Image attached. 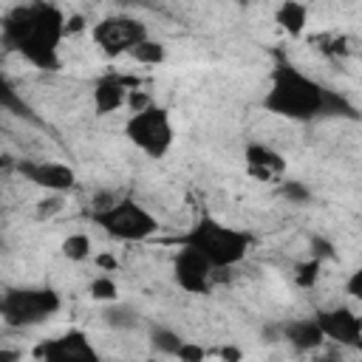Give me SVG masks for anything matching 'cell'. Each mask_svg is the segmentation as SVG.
Masks as SVG:
<instances>
[{"label":"cell","instance_id":"1","mask_svg":"<svg viewBox=\"0 0 362 362\" xmlns=\"http://www.w3.org/2000/svg\"><path fill=\"white\" fill-rule=\"evenodd\" d=\"M0 40L8 51H17L34 68H59V42L65 37V14L54 3L14 6L0 23Z\"/></svg>","mask_w":362,"mask_h":362},{"label":"cell","instance_id":"2","mask_svg":"<svg viewBox=\"0 0 362 362\" xmlns=\"http://www.w3.org/2000/svg\"><path fill=\"white\" fill-rule=\"evenodd\" d=\"M263 107L283 119H294V122H308L317 116H331V113L348 110L342 96L322 88L314 76L303 74L300 68H294L288 62H280L272 71V82L263 96Z\"/></svg>","mask_w":362,"mask_h":362},{"label":"cell","instance_id":"3","mask_svg":"<svg viewBox=\"0 0 362 362\" xmlns=\"http://www.w3.org/2000/svg\"><path fill=\"white\" fill-rule=\"evenodd\" d=\"M181 246L201 255L212 269H232L249 255L252 235L212 215H204L181 235Z\"/></svg>","mask_w":362,"mask_h":362},{"label":"cell","instance_id":"4","mask_svg":"<svg viewBox=\"0 0 362 362\" xmlns=\"http://www.w3.org/2000/svg\"><path fill=\"white\" fill-rule=\"evenodd\" d=\"M90 221L96 226H102L105 235H110L116 240H124V243L147 240L161 229L158 218L144 204H139L133 195H122L113 206L90 212Z\"/></svg>","mask_w":362,"mask_h":362},{"label":"cell","instance_id":"5","mask_svg":"<svg viewBox=\"0 0 362 362\" xmlns=\"http://www.w3.org/2000/svg\"><path fill=\"white\" fill-rule=\"evenodd\" d=\"M62 308V297L48 286H23V288H6L0 320L8 328H34L48 322Z\"/></svg>","mask_w":362,"mask_h":362},{"label":"cell","instance_id":"6","mask_svg":"<svg viewBox=\"0 0 362 362\" xmlns=\"http://www.w3.org/2000/svg\"><path fill=\"white\" fill-rule=\"evenodd\" d=\"M124 136L130 144H136L150 158H164L167 150L175 141V127L170 119V110L161 105H150L141 113H130L124 122Z\"/></svg>","mask_w":362,"mask_h":362},{"label":"cell","instance_id":"7","mask_svg":"<svg viewBox=\"0 0 362 362\" xmlns=\"http://www.w3.org/2000/svg\"><path fill=\"white\" fill-rule=\"evenodd\" d=\"M90 37L93 42L107 54V57H119V54H127L136 42H141L144 37H150L147 25L136 17H124V14H116V17H105L99 20L93 28H90Z\"/></svg>","mask_w":362,"mask_h":362},{"label":"cell","instance_id":"8","mask_svg":"<svg viewBox=\"0 0 362 362\" xmlns=\"http://www.w3.org/2000/svg\"><path fill=\"white\" fill-rule=\"evenodd\" d=\"M17 173L25 175L31 184L42 187L45 192H59L65 195L68 189L76 187V173L74 167L62 161H37V158H23L17 161Z\"/></svg>","mask_w":362,"mask_h":362},{"label":"cell","instance_id":"9","mask_svg":"<svg viewBox=\"0 0 362 362\" xmlns=\"http://www.w3.org/2000/svg\"><path fill=\"white\" fill-rule=\"evenodd\" d=\"M320 331L325 339H334L339 345H348V348H356L362 342V320L354 308L348 305H334V308H322L314 314Z\"/></svg>","mask_w":362,"mask_h":362},{"label":"cell","instance_id":"10","mask_svg":"<svg viewBox=\"0 0 362 362\" xmlns=\"http://www.w3.org/2000/svg\"><path fill=\"white\" fill-rule=\"evenodd\" d=\"M40 356H42V362H105L99 356V351L90 345V339L76 328L42 342Z\"/></svg>","mask_w":362,"mask_h":362},{"label":"cell","instance_id":"11","mask_svg":"<svg viewBox=\"0 0 362 362\" xmlns=\"http://www.w3.org/2000/svg\"><path fill=\"white\" fill-rule=\"evenodd\" d=\"M173 277L189 294H209L215 269L201 255H195L192 249H184L181 246L178 255H175V260H173Z\"/></svg>","mask_w":362,"mask_h":362},{"label":"cell","instance_id":"12","mask_svg":"<svg viewBox=\"0 0 362 362\" xmlns=\"http://www.w3.org/2000/svg\"><path fill=\"white\" fill-rule=\"evenodd\" d=\"M243 156H246V164H249V173L252 175H257V178H263V181H272V178H277V175H283L286 173V158L274 150V147H269V144H260V141H249L246 144V150H243Z\"/></svg>","mask_w":362,"mask_h":362},{"label":"cell","instance_id":"13","mask_svg":"<svg viewBox=\"0 0 362 362\" xmlns=\"http://www.w3.org/2000/svg\"><path fill=\"white\" fill-rule=\"evenodd\" d=\"M280 334H283V339H286L291 348H297V351H314V348H320V345L325 342V337H322V331H320V325H317L314 317L288 320V322L280 325Z\"/></svg>","mask_w":362,"mask_h":362},{"label":"cell","instance_id":"14","mask_svg":"<svg viewBox=\"0 0 362 362\" xmlns=\"http://www.w3.org/2000/svg\"><path fill=\"white\" fill-rule=\"evenodd\" d=\"M130 90V82L122 79V76H102L96 85H93V110L99 116L105 113H113L124 105V96Z\"/></svg>","mask_w":362,"mask_h":362},{"label":"cell","instance_id":"15","mask_svg":"<svg viewBox=\"0 0 362 362\" xmlns=\"http://www.w3.org/2000/svg\"><path fill=\"white\" fill-rule=\"evenodd\" d=\"M274 20H277V25L286 34H294L297 37V34H303V28L308 23V6L300 3V0H286V3H280L274 8Z\"/></svg>","mask_w":362,"mask_h":362},{"label":"cell","instance_id":"16","mask_svg":"<svg viewBox=\"0 0 362 362\" xmlns=\"http://www.w3.org/2000/svg\"><path fill=\"white\" fill-rule=\"evenodd\" d=\"M130 59H136L139 65H161L167 59V45L161 40H153V37H144L141 42H136L130 51Z\"/></svg>","mask_w":362,"mask_h":362},{"label":"cell","instance_id":"17","mask_svg":"<svg viewBox=\"0 0 362 362\" xmlns=\"http://www.w3.org/2000/svg\"><path fill=\"white\" fill-rule=\"evenodd\" d=\"M102 320L116 328V331H133L139 325V311L124 305V303H110L105 311H102Z\"/></svg>","mask_w":362,"mask_h":362},{"label":"cell","instance_id":"18","mask_svg":"<svg viewBox=\"0 0 362 362\" xmlns=\"http://www.w3.org/2000/svg\"><path fill=\"white\" fill-rule=\"evenodd\" d=\"M181 342H184V337L178 331L167 328V325H153L150 328V345L158 354H164V356H175V351L181 348Z\"/></svg>","mask_w":362,"mask_h":362},{"label":"cell","instance_id":"19","mask_svg":"<svg viewBox=\"0 0 362 362\" xmlns=\"http://www.w3.org/2000/svg\"><path fill=\"white\" fill-rule=\"evenodd\" d=\"M59 252H62V257H68V260H74V263H82V260L90 257V238H88L85 232H71V235L59 243Z\"/></svg>","mask_w":362,"mask_h":362},{"label":"cell","instance_id":"20","mask_svg":"<svg viewBox=\"0 0 362 362\" xmlns=\"http://www.w3.org/2000/svg\"><path fill=\"white\" fill-rule=\"evenodd\" d=\"M88 294L96 303H116L119 300V286H116V280L110 274H96L88 283Z\"/></svg>","mask_w":362,"mask_h":362},{"label":"cell","instance_id":"21","mask_svg":"<svg viewBox=\"0 0 362 362\" xmlns=\"http://www.w3.org/2000/svg\"><path fill=\"white\" fill-rule=\"evenodd\" d=\"M65 209V195H59V192H45V198H40L37 204H34V215L40 218V221H51L54 215H59Z\"/></svg>","mask_w":362,"mask_h":362},{"label":"cell","instance_id":"22","mask_svg":"<svg viewBox=\"0 0 362 362\" xmlns=\"http://www.w3.org/2000/svg\"><path fill=\"white\" fill-rule=\"evenodd\" d=\"M280 195L288 198L291 204H308L311 201V189L303 181H283L280 184Z\"/></svg>","mask_w":362,"mask_h":362},{"label":"cell","instance_id":"23","mask_svg":"<svg viewBox=\"0 0 362 362\" xmlns=\"http://www.w3.org/2000/svg\"><path fill=\"white\" fill-rule=\"evenodd\" d=\"M317 277H320V260H305V263H300L297 266V272H294V280H297V286H303V288H311L314 283H317Z\"/></svg>","mask_w":362,"mask_h":362},{"label":"cell","instance_id":"24","mask_svg":"<svg viewBox=\"0 0 362 362\" xmlns=\"http://www.w3.org/2000/svg\"><path fill=\"white\" fill-rule=\"evenodd\" d=\"M175 359H178V362H206V348H204L201 342L184 339L181 348L175 351Z\"/></svg>","mask_w":362,"mask_h":362},{"label":"cell","instance_id":"25","mask_svg":"<svg viewBox=\"0 0 362 362\" xmlns=\"http://www.w3.org/2000/svg\"><path fill=\"white\" fill-rule=\"evenodd\" d=\"M124 105L130 107V113H141V110H147V107H150V105H156V102H153V96H150L147 90L130 88V90H127V96H124Z\"/></svg>","mask_w":362,"mask_h":362},{"label":"cell","instance_id":"26","mask_svg":"<svg viewBox=\"0 0 362 362\" xmlns=\"http://www.w3.org/2000/svg\"><path fill=\"white\" fill-rule=\"evenodd\" d=\"M93 263L102 269V274H107V272H116V269H119V257H116L113 252H99V255H93Z\"/></svg>","mask_w":362,"mask_h":362},{"label":"cell","instance_id":"27","mask_svg":"<svg viewBox=\"0 0 362 362\" xmlns=\"http://www.w3.org/2000/svg\"><path fill=\"white\" fill-rule=\"evenodd\" d=\"M311 249H314V260H325V257H334V246L325 240V238H314L311 240Z\"/></svg>","mask_w":362,"mask_h":362},{"label":"cell","instance_id":"28","mask_svg":"<svg viewBox=\"0 0 362 362\" xmlns=\"http://www.w3.org/2000/svg\"><path fill=\"white\" fill-rule=\"evenodd\" d=\"M345 291L354 297V300H359L362 297V272L356 269V272H351V277H348V283H345Z\"/></svg>","mask_w":362,"mask_h":362},{"label":"cell","instance_id":"29","mask_svg":"<svg viewBox=\"0 0 362 362\" xmlns=\"http://www.w3.org/2000/svg\"><path fill=\"white\" fill-rule=\"evenodd\" d=\"M221 362H243V351H240L238 345L226 342V345L221 348Z\"/></svg>","mask_w":362,"mask_h":362},{"label":"cell","instance_id":"30","mask_svg":"<svg viewBox=\"0 0 362 362\" xmlns=\"http://www.w3.org/2000/svg\"><path fill=\"white\" fill-rule=\"evenodd\" d=\"M82 28H85V17H82V14L65 17V34H79Z\"/></svg>","mask_w":362,"mask_h":362},{"label":"cell","instance_id":"31","mask_svg":"<svg viewBox=\"0 0 362 362\" xmlns=\"http://www.w3.org/2000/svg\"><path fill=\"white\" fill-rule=\"evenodd\" d=\"M0 362H23L20 348H0Z\"/></svg>","mask_w":362,"mask_h":362},{"label":"cell","instance_id":"32","mask_svg":"<svg viewBox=\"0 0 362 362\" xmlns=\"http://www.w3.org/2000/svg\"><path fill=\"white\" fill-rule=\"evenodd\" d=\"M0 99H8V88H6V82L0 79Z\"/></svg>","mask_w":362,"mask_h":362},{"label":"cell","instance_id":"33","mask_svg":"<svg viewBox=\"0 0 362 362\" xmlns=\"http://www.w3.org/2000/svg\"><path fill=\"white\" fill-rule=\"evenodd\" d=\"M314 362H339V359H334V356H322V359H314Z\"/></svg>","mask_w":362,"mask_h":362},{"label":"cell","instance_id":"34","mask_svg":"<svg viewBox=\"0 0 362 362\" xmlns=\"http://www.w3.org/2000/svg\"><path fill=\"white\" fill-rule=\"evenodd\" d=\"M3 249H6V240H3V235H0V252H3Z\"/></svg>","mask_w":362,"mask_h":362},{"label":"cell","instance_id":"35","mask_svg":"<svg viewBox=\"0 0 362 362\" xmlns=\"http://www.w3.org/2000/svg\"><path fill=\"white\" fill-rule=\"evenodd\" d=\"M0 305H3V291H0Z\"/></svg>","mask_w":362,"mask_h":362}]
</instances>
